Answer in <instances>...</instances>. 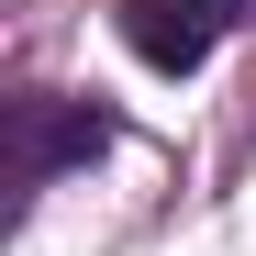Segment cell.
Here are the masks:
<instances>
[{
	"mask_svg": "<svg viewBox=\"0 0 256 256\" xmlns=\"http://www.w3.org/2000/svg\"><path fill=\"white\" fill-rule=\"evenodd\" d=\"M234 22H245V0H122V45L145 67H200Z\"/></svg>",
	"mask_w": 256,
	"mask_h": 256,
	"instance_id": "cell-1",
	"label": "cell"
},
{
	"mask_svg": "<svg viewBox=\"0 0 256 256\" xmlns=\"http://www.w3.org/2000/svg\"><path fill=\"white\" fill-rule=\"evenodd\" d=\"M100 145H112V122H100L90 100H22V145H12V167H22V178H56V167L100 156Z\"/></svg>",
	"mask_w": 256,
	"mask_h": 256,
	"instance_id": "cell-2",
	"label": "cell"
}]
</instances>
